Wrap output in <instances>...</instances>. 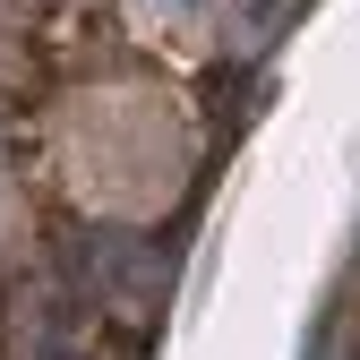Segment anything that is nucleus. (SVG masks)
Masks as SVG:
<instances>
[{
	"mask_svg": "<svg viewBox=\"0 0 360 360\" xmlns=\"http://www.w3.org/2000/svg\"><path fill=\"white\" fill-rule=\"evenodd\" d=\"M163 9H206V0H163Z\"/></svg>",
	"mask_w": 360,
	"mask_h": 360,
	"instance_id": "obj_1",
	"label": "nucleus"
}]
</instances>
